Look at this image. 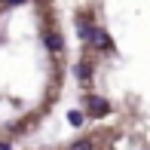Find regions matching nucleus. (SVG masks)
Listing matches in <instances>:
<instances>
[{
	"label": "nucleus",
	"mask_w": 150,
	"mask_h": 150,
	"mask_svg": "<svg viewBox=\"0 0 150 150\" xmlns=\"http://www.w3.org/2000/svg\"><path fill=\"white\" fill-rule=\"evenodd\" d=\"M83 113L86 117H95V120H101L104 113H110V104H107L101 95H89V98L83 101Z\"/></svg>",
	"instance_id": "nucleus-1"
},
{
	"label": "nucleus",
	"mask_w": 150,
	"mask_h": 150,
	"mask_svg": "<svg viewBox=\"0 0 150 150\" xmlns=\"http://www.w3.org/2000/svg\"><path fill=\"white\" fill-rule=\"evenodd\" d=\"M89 43L95 46V49H113V43H110V37H107V31L98 28V25H95L92 34H89Z\"/></svg>",
	"instance_id": "nucleus-2"
},
{
	"label": "nucleus",
	"mask_w": 150,
	"mask_h": 150,
	"mask_svg": "<svg viewBox=\"0 0 150 150\" xmlns=\"http://www.w3.org/2000/svg\"><path fill=\"white\" fill-rule=\"evenodd\" d=\"M43 43H46V49L55 52V55H61V52H64V37H61L58 31H49V34L43 37Z\"/></svg>",
	"instance_id": "nucleus-3"
},
{
	"label": "nucleus",
	"mask_w": 150,
	"mask_h": 150,
	"mask_svg": "<svg viewBox=\"0 0 150 150\" xmlns=\"http://www.w3.org/2000/svg\"><path fill=\"white\" fill-rule=\"evenodd\" d=\"M92 28H95V25H92V18L86 16V12H80V16H77V31H80V37H83L86 43H89V34H92Z\"/></svg>",
	"instance_id": "nucleus-4"
},
{
	"label": "nucleus",
	"mask_w": 150,
	"mask_h": 150,
	"mask_svg": "<svg viewBox=\"0 0 150 150\" xmlns=\"http://www.w3.org/2000/svg\"><path fill=\"white\" fill-rule=\"evenodd\" d=\"M77 77L80 80H92V61H86V58L77 61Z\"/></svg>",
	"instance_id": "nucleus-5"
},
{
	"label": "nucleus",
	"mask_w": 150,
	"mask_h": 150,
	"mask_svg": "<svg viewBox=\"0 0 150 150\" xmlns=\"http://www.w3.org/2000/svg\"><path fill=\"white\" fill-rule=\"evenodd\" d=\"M67 122H71L74 129H83V122H86V113H83V110H71V113H67Z\"/></svg>",
	"instance_id": "nucleus-6"
},
{
	"label": "nucleus",
	"mask_w": 150,
	"mask_h": 150,
	"mask_svg": "<svg viewBox=\"0 0 150 150\" xmlns=\"http://www.w3.org/2000/svg\"><path fill=\"white\" fill-rule=\"evenodd\" d=\"M92 147H95V141H92V138H80V141H74L67 150H92Z\"/></svg>",
	"instance_id": "nucleus-7"
},
{
	"label": "nucleus",
	"mask_w": 150,
	"mask_h": 150,
	"mask_svg": "<svg viewBox=\"0 0 150 150\" xmlns=\"http://www.w3.org/2000/svg\"><path fill=\"white\" fill-rule=\"evenodd\" d=\"M22 3H28V0H0L3 9H16V6H22Z\"/></svg>",
	"instance_id": "nucleus-8"
},
{
	"label": "nucleus",
	"mask_w": 150,
	"mask_h": 150,
	"mask_svg": "<svg viewBox=\"0 0 150 150\" xmlns=\"http://www.w3.org/2000/svg\"><path fill=\"white\" fill-rule=\"evenodd\" d=\"M0 150H12V144H3V141H0Z\"/></svg>",
	"instance_id": "nucleus-9"
}]
</instances>
